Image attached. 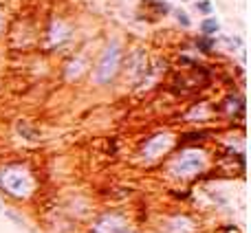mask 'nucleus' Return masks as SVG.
<instances>
[{
  "label": "nucleus",
  "instance_id": "obj_1",
  "mask_svg": "<svg viewBox=\"0 0 251 233\" xmlns=\"http://www.w3.org/2000/svg\"><path fill=\"white\" fill-rule=\"evenodd\" d=\"M0 185L13 198H26L33 191V178H31V174L26 169L7 167L0 172Z\"/></svg>",
  "mask_w": 251,
  "mask_h": 233
},
{
  "label": "nucleus",
  "instance_id": "obj_2",
  "mask_svg": "<svg viewBox=\"0 0 251 233\" xmlns=\"http://www.w3.org/2000/svg\"><path fill=\"white\" fill-rule=\"evenodd\" d=\"M203 167H205V154L199 150H190L176 159V163L172 165V174L178 178H190L196 176Z\"/></svg>",
  "mask_w": 251,
  "mask_h": 233
},
{
  "label": "nucleus",
  "instance_id": "obj_3",
  "mask_svg": "<svg viewBox=\"0 0 251 233\" xmlns=\"http://www.w3.org/2000/svg\"><path fill=\"white\" fill-rule=\"evenodd\" d=\"M119 57H122V51H119V47H117V44H110V47L106 48V53L101 55L100 69H97V79H100L101 84L110 82V79H113V75L117 73Z\"/></svg>",
  "mask_w": 251,
  "mask_h": 233
},
{
  "label": "nucleus",
  "instance_id": "obj_4",
  "mask_svg": "<svg viewBox=\"0 0 251 233\" xmlns=\"http://www.w3.org/2000/svg\"><path fill=\"white\" fill-rule=\"evenodd\" d=\"M170 145H172V137L170 134H154L152 139H148L146 145H143V159L152 161V159H159L163 152L170 150Z\"/></svg>",
  "mask_w": 251,
  "mask_h": 233
},
{
  "label": "nucleus",
  "instance_id": "obj_5",
  "mask_svg": "<svg viewBox=\"0 0 251 233\" xmlns=\"http://www.w3.org/2000/svg\"><path fill=\"white\" fill-rule=\"evenodd\" d=\"M97 233H130V227L119 216H106L97 225Z\"/></svg>",
  "mask_w": 251,
  "mask_h": 233
},
{
  "label": "nucleus",
  "instance_id": "obj_6",
  "mask_svg": "<svg viewBox=\"0 0 251 233\" xmlns=\"http://www.w3.org/2000/svg\"><path fill=\"white\" fill-rule=\"evenodd\" d=\"M218 31V22L214 20V18H207V20L201 22V33L205 35V38H209V35H214Z\"/></svg>",
  "mask_w": 251,
  "mask_h": 233
},
{
  "label": "nucleus",
  "instance_id": "obj_7",
  "mask_svg": "<svg viewBox=\"0 0 251 233\" xmlns=\"http://www.w3.org/2000/svg\"><path fill=\"white\" fill-rule=\"evenodd\" d=\"M4 216H7L9 220H13V222H16L18 227H26V220H25V218H22V216H18V213H16V211H11V209H7V211H4Z\"/></svg>",
  "mask_w": 251,
  "mask_h": 233
},
{
  "label": "nucleus",
  "instance_id": "obj_8",
  "mask_svg": "<svg viewBox=\"0 0 251 233\" xmlns=\"http://www.w3.org/2000/svg\"><path fill=\"white\" fill-rule=\"evenodd\" d=\"M196 44H199V48L201 51H205V53H209L212 51V47H214V40H209V38H201V40H196Z\"/></svg>",
  "mask_w": 251,
  "mask_h": 233
},
{
  "label": "nucleus",
  "instance_id": "obj_9",
  "mask_svg": "<svg viewBox=\"0 0 251 233\" xmlns=\"http://www.w3.org/2000/svg\"><path fill=\"white\" fill-rule=\"evenodd\" d=\"M178 22H181L183 26H190V18H187V13L178 11Z\"/></svg>",
  "mask_w": 251,
  "mask_h": 233
},
{
  "label": "nucleus",
  "instance_id": "obj_10",
  "mask_svg": "<svg viewBox=\"0 0 251 233\" xmlns=\"http://www.w3.org/2000/svg\"><path fill=\"white\" fill-rule=\"evenodd\" d=\"M0 24H2V18H0Z\"/></svg>",
  "mask_w": 251,
  "mask_h": 233
}]
</instances>
